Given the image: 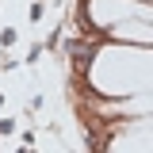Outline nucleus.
<instances>
[{
	"mask_svg": "<svg viewBox=\"0 0 153 153\" xmlns=\"http://www.w3.org/2000/svg\"><path fill=\"white\" fill-rule=\"evenodd\" d=\"M92 54H96L92 42H73V65H76V73H84V69H88Z\"/></svg>",
	"mask_w": 153,
	"mask_h": 153,
	"instance_id": "f257e3e1",
	"label": "nucleus"
}]
</instances>
